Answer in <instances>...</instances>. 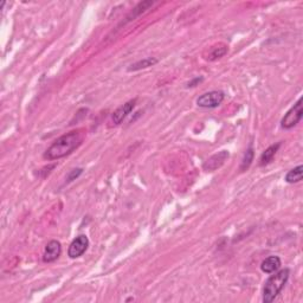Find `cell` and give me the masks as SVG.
Returning a JSON list of instances; mask_svg holds the SVG:
<instances>
[{"label":"cell","mask_w":303,"mask_h":303,"mask_svg":"<svg viewBox=\"0 0 303 303\" xmlns=\"http://www.w3.org/2000/svg\"><path fill=\"white\" fill-rule=\"evenodd\" d=\"M83 141V134L81 130H74L70 133L64 134L61 137H58L53 144L44 153V158L49 161L52 160H58L61 158L71 154L75 150L80 147Z\"/></svg>","instance_id":"cell-1"},{"label":"cell","mask_w":303,"mask_h":303,"mask_svg":"<svg viewBox=\"0 0 303 303\" xmlns=\"http://www.w3.org/2000/svg\"><path fill=\"white\" fill-rule=\"evenodd\" d=\"M289 275H290V270H289L288 268H285L277 271V273L275 271V274L271 275V276L266 280L264 289H263V302L270 303L279 296L282 289L287 284Z\"/></svg>","instance_id":"cell-2"},{"label":"cell","mask_w":303,"mask_h":303,"mask_svg":"<svg viewBox=\"0 0 303 303\" xmlns=\"http://www.w3.org/2000/svg\"><path fill=\"white\" fill-rule=\"evenodd\" d=\"M303 116V106H302V99H300L296 102V105L291 107L287 111V114L283 116L282 121H281V126L284 129H291L302 120Z\"/></svg>","instance_id":"cell-3"},{"label":"cell","mask_w":303,"mask_h":303,"mask_svg":"<svg viewBox=\"0 0 303 303\" xmlns=\"http://www.w3.org/2000/svg\"><path fill=\"white\" fill-rule=\"evenodd\" d=\"M224 99H225V94L223 91L213 90L205 92L201 96H199L197 105L201 108H217L223 103Z\"/></svg>","instance_id":"cell-4"},{"label":"cell","mask_w":303,"mask_h":303,"mask_svg":"<svg viewBox=\"0 0 303 303\" xmlns=\"http://www.w3.org/2000/svg\"><path fill=\"white\" fill-rule=\"evenodd\" d=\"M88 246H89L88 237H87L86 235L77 236L69 246L68 250L69 257L72 258V260L81 257L84 252L88 250Z\"/></svg>","instance_id":"cell-5"},{"label":"cell","mask_w":303,"mask_h":303,"mask_svg":"<svg viewBox=\"0 0 303 303\" xmlns=\"http://www.w3.org/2000/svg\"><path fill=\"white\" fill-rule=\"evenodd\" d=\"M229 155H230L229 152L221 151L219 153L212 155L210 159H207L206 161H205V164L203 165V168L205 171H207V172H213V171L218 170V168L223 166L224 162H225L226 159L229 158Z\"/></svg>","instance_id":"cell-6"},{"label":"cell","mask_w":303,"mask_h":303,"mask_svg":"<svg viewBox=\"0 0 303 303\" xmlns=\"http://www.w3.org/2000/svg\"><path fill=\"white\" fill-rule=\"evenodd\" d=\"M62 254V245L58 240H50L46 244L45 249H44L43 254V260L45 263H51L55 262L56 260H58Z\"/></svg>","instance_id":"cell-7"},{"label":"cell","mask_w":303,"mask_h":303,"mask_svg":"<svg viewBox=\"0 0 303 303\" xmlns=\"http://www.w3.org/2000/svg\"><path fill=\"white\" fill-rule=\"evenodd\" d=\"M135 105H136V99H134L128 101L127 103H125V105H122L121 107H119V108L114 111L113 116H111V120H113L114 125H120V123H122L123 120L133 111Z\"/></svg>","instance_id":"cell-8"},{"label":"cell","mask_w":303,"mask_h":303,"mask_svg":"<svg viewBox=\"0 0 303 303\" xmlns=\"http://www.w3.org/2000/svg\"><path fill=\"white\" fill-rule=\"evenodd\" d=\"M227 51H229V47H227L226 44H224V43L215 44V45L209 47L207 52L205 53V60L217 61V60H219V58L224 57V56L227 53Z\"/></svg>","instance_id":"cell-9"},{"label":"cell","mask_w":303,"mask_h":303,"mask_svg":"<svg viewBox=\"0 0 303 303\" xmlns=\"http://www.w3.org/2000/svg\"><path fill=\"white\" fill-rule=\"evenodd\" d=\"M281 258L279 256H270L265 258L260 264V269L265 274H273L281 268Z\"/></svg>","instance_id":"cell-10"},{"label":"cell","mask_w":303,"mask_h":303,"mask_svg":"<svg viewBox=\"0 0 303 303\" xmlns=\"http://www.w3.org/2000/svg\"><path fill=\"white\" fill-rule=\"evenodd\" d=\"M281 145H282L281 142H277L276 145H271L270 147H268L264 152H263L262 155H260V166H265V165H268L269 162L273 161L274 156L276 155L277 151H279Z\"/></svg>","instance_id":"cell-11"},{"label":"cell","mask_w":303,"mask_h":303,"mask_svg":"<svg viewBox=\"0 0 303 303\" xmlns=\"http://www.w3.org/2000/svg\"><path fill=\"white\" fill-rule=\"evenodd\" d=\"M156 63H158V60H156V58L147 57V58H145V60L139 61V62H136V63L131 64V65L128 68V71H139V70H141V69H147V68H150V66L155 65Z\"/></svg>","instance_id":"cell-12"},{"label":"cell","mask_w":303,"mask_h":303,"mask_svg":"<svg viewBox=\"0 0 303 303\" xmlns=\"http://www.w3.org/2000/svg\"><path fill=\"white\" fill-rule=\"evenodd\" d=\"M303 176V166L300 165L293 170H290L285 175V181L289 182V184H296V182H300L302 180Z\"/></svg>","instance_id":"cell-13"},{"label":"cell","mask_w":303,"mask_h":303,"mask_svg":"<svg viewBox=\"0 0 303 303\" xmlns=\"http://www.w3.org/2000/svg\"><path fill=\"white\" fill-rule=\"evenodd\" d=\"M254 155H255L254 148H252V146H250V147L246 150L245 154H244L242 164H240V171H242V172H244V171H246L249 167H250L252 161H254Z\"/></svg>","instance_id":"cell-14"},{"label":"cell","mask_w":303,"mask_h":303,"mask_svg":"<svg viewBox=\"0 0 303 303\" xmlns=\"http://www.w3.org/2000/svg\"><path fill=\"white\" fill-rule=\"evenodd\" d=\"M152 5H153V1H144V2H140L139 5H137V6L134 8L133 10V12L130 13V16L128 17V21H131V19H134L135 18L136 16H139L140 13H142V12H145L146 10H148V7H151Z\"/></svg>","instance_id":"cell-15"},{"label":"cell","mask_w":303,"mask_h":303,"mask_svg":"<svg viewBox=\"0 0 303 303\" xmlns=\"http://www.w3.org/2000/svg\"><path fill=\"white\" fill-rule=\"evenodd\" d=\"M82 168H76V170H72L71 172L69 173L68 176H66V180H68V182L75 180L76 178H78V176L81 175V173H82Z\"/></svg>","instance_id":"cell-16"},{"label":"cell","mask_w":303,"mask_h":303,"mask_svg":"<svg viewBox=\"0 0 303 303\" xmlns=\"http://www.w3.org/2000/svg\"><path fill=\"white\" fill-rule=\"evenodd\" d=\"M203 81H204L203 77H197V78H195V80H193V81H191V82L187 84V87H195V84L203 82Z\"/></svg>","instance_id":"cell-17"}]
</instances>
